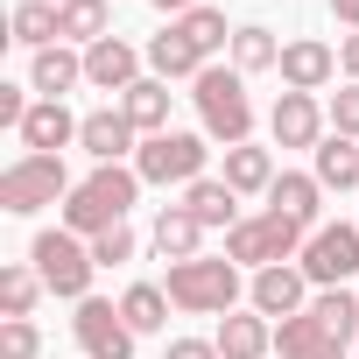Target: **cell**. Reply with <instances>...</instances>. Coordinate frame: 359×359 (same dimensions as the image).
Wrapping results in <instances>:
<instances>
[{"label": "cell", "instance_id": "14", "mask_svg": "<svg viewBox=\"0 0 359 359\" xmlns=\"http://www.w3.org/2000/svg\"><path fill=\"white\" fill-rule=\"evenodd\" d=\"M247 296H254V310H261V317H303V310H310V275L282 261V268H261Z\"/></svg>", "mask_w": 359, "mask_h": 359}, {"label": "cell", "instance_id": "10", "mask_svg": "<svg viewBox=\"0 0 359 359\" xmlns=\"http://www.w3.org/2000/svg\"><path fill=\"white\" fill-rule=\"evenodd\" d=\"M268 134H275V148H317V141H324V106H317V92H282L275 113H268Z\"/></svg>", "mask_w": 359, "mask_h": 359}, {"label": "cell", "instance_id": "28", "mask_svg": "<svg viewBox=\"0 0 359 359\" xmlns=\"http://www.w3.org/2000/svg\"><path fill=\"white\" fill-rule=\"evenodd\" d=\"M282 64V43H275V29H261V22H247V29H233V71L247 78V71H275Z\"/></svg>", "mask_w": 359, "mask_h": 359}, {"label": "cell", "instance_id": "38", "mask_svg": "<svg viewBox=\"0 0 359 359\" xmlns=\"http://www.w3.org/2000/svg\"><path fill=\"white\" fill-rule=\"evenodd\" d=\"M331 22H345V29H359V0H331Z\"/></svg>", "mask_w": 359, "mask_h": 359}, {"label": "cell", "instance_id": "25", "mask_svg": "<svg viewBox=\"0 0 359 359\" xmlns=\"http://www.w3.org/2000/svg\"><path fill=\"white\" fill-rule=\"evenodd\" d=\"M120 113L134 120V134H169V85H162V78H141V85L120 99Z\"/></svg>", "mask_w": 359, "mask_h": 359}, {"label": "cell", "instance_id": "11", "mask_svg": "<svg viewBox=\"0 0 359 359\" xmlns=\"http://www.w3.org/2000/svg\"><path fill=\"white\" fill-rule=\"evenodd\" d=\"M282 85L289 92H324L331 78H338V50L331 43H317V36H303V43H282Z\"/></svg>", "mask_w": 359, "mask_h": 359}, {"label": "cell", "instance_id": "30", "mask_svg": "<svg viewBox=\"0 0 359 359\" xmlns=\"http://www.w3.org/2000/svg\"><path fill=\"white\" fill-rule=\"evenodd\" d=\"M120 317L134 324V338H141V331H162V324H169V289H155V282H134V289L120 296Z\"/></svg>", "mask_w": 359, "mask_h": 359}, {"label": "cell", "instance_id": "24", "mask_svg": "<svg viewBox=\"0 0 359 359\" xmlns=\"http://www.w3.org/2000/svg\"><path fill=\"white\" fill-rule=\"evenodd\" d=\"M310 155H317V169H310V176H317L324 191H352V184H359V148H352L345 134H324Z\"/></svg>", "mask_w": 359, "mask_h": 359}, {"label": "cell", "instance_id": "13", "mask_svg": "<svg viewBox=\"0 0 359 359\" xmlns=\"http://www.w3.org/2000/svg\"><path fill=\"white\" fill-rule=\"evenodd\" d=\"M78 127H85V120H78L64 99H36V106H29V120H22L15 134H22V148H29V155H64V141H78Z\"/></svg>", "mask_w": 359, "mask_h": 359}, {"label": "cell", "instance_id": "8", "mask_svg": "<svg viewBox=\"0 0 359 359\" xmlns=\"http://www.w3.org/2000/svg\"><path fill=\"white\" fill-rule=\"evenodd\" d=\"M296 268L317 282V289H345L359 275V226H317L296 254Z\"/></svg>", "mask_w": 359, "mask_h": 359}, {"label": "cell", "instance_id": "37", "mask_svg": "<svg viewBox=\"0 0 359 359\" xmlns=\"http://www.w3.org/2000/svg\"><path fill=\"white\" fill-rule=\"evenodd\" d=\"M338 64H345V78H352V85H359V29H352V36H345V43H338Z\"/></svg>", "mask_w": 359, "mask_h": 359}, {"label": "cell", "instance_id": "19", "mask_svg": "<svg viewBox=\"0 0 359 359\" xmlns=\"http://www.w3.org/2000/svg\"><path fill=\"white\" fill-rule=\"evenodd\" d=\"M78 78H85V50H71V43H50V50H36V64H29V85H36L43 99H64Z\"/></svg>", "mask_w": 359, "mask_h": 359}, {"label": "cell", "instance_id": "4", "mask_svg": "<svg viewBox=\"0 0 359 359\" xmlns=\"http://www.w3.org/2000/svg\"><path fill=\"white\" fill-rule=\"evenodd\" d=\"M29 268L43 275V289L50 296H71V303H85L92 296V275H99V261H92V240H78V233H36V247H29Z\"/></svg>", "mask_w": 359, "mask_h": 359}, {"label": "cell", "instance_id": "6", "mask_svg": "<svg viewBox=\"0 0 359 359\" xmlns=\"http://www.w3.org/2000/svg\"><path fill=\"white\" fill-rule=\"evenodd\" d=\"M303 226L296 219H282V212H261V219H240L233 233H226V261H240V268H282V261H296L303 254Z\"/></svg>", "mask_w": 359, "mask_h": 359}, {"label": "cell", "instance_id": "23", "mask_svg": "<svg viewBox=\"0 0 359 359\" xmlns=\"http://www.w3.org/2000/svg\"><path fill=\"white\" fill-rule=\"evenodd\" d=\"M198 240H205V226L184 205H162V219H155V254L162 261H198Z\"/></svg>", "mask_w": 359, "mask_h": 359}, {"label": "cell", "instance_id": "29", "mask_svg": "<svg viewBox=\"0 0 359 359\" xmlns=\"http://www.w3.org/2000/svg\"><path fill=\"white\" fill-rule=\"evenodd\" d=\"M310 317H317L331 338H345V345L359 338V296H352V289H317V296H310Z\"/></svg>", "mask_w": 359, "mask_h": 359}, {"label": "cell", "instance_id": "35", "mask_svg": "<svg viewBox=\"0 0 359 359\" xmlns=\"http://www.w3.org/2000/svg\"><path fill=\"white\" fill-rule=\"evenodd\" d=\"M92 261H99V268H120V261H134V226H113V233H99V240H92Z\"/></svg>", "mask_w": 359, "mask_h": 359}, {"label": "cell", "instance_id": "20", "mask_svg": "<svg viewBox=\"0 0 359 359\" xmlns=\"http://www.w3.org/2000/svg\"><path fill=\"white\" fill-rule=\"evenodd\" d=\"M148 64H155V78L169 85V78H198V71H205L212 57H205V50H198V43L184 36V29H176V22H169V29H162V36L148 43Z\"/></svg>", "mask_w": 359, "mask_h": 359}, {"label": "cell", "instance_id": "5", "mask_svg": "<svg viewBox=\"0 0 359 359\" xmlns=\"http://www.w3.org/2000/svg\"><path fill=\"white\" fill-rule=\"evenodd\" d=\"M205 155H212V134H148L141 148H134V176H141V184H198V176H205Z\"/></svg>", "mask_w": 359, "mask_h": 359}, {"label": "cell", "instance_id": "31", "mask_svg": "<svg viewBox=\"0 0 359 359\" xmlns=\"http://www.w3.org/2000/svg\"><path fill=\"white\" fill-rule=\"evenodd\" d=\"M36 296H43V275L36 268H0V310H8V317H29Z\"/></svg>", "mask_w": 359, "mask_h": 359}, {"label": "cell", "instance_id": "2", "mask_svg": "<svg viewBox=\"0 0 359 359\" xmlns=\"http://www.w3.org/2000/svg\"><path fill=\"white\" fill-rule=\"evenodd\" d=\"M162 289H169L176 310H191V317H233V303H240V261H212V254L169 261Z\"/></svg>", "mask_w": 359, "mask_h": 359}, {"label": "cell", "instance_id": "33", "mask_svg": "<svg viewBox=\"0 0 359 359\" xmlns=\"http://www.w3.org/2000/svg\"><path fill=\"white\" fill-rule=\"evenodd\" d=\"M43 352V331L29 324V317H8L0 324V359H36Z\"/></svg>", "mask_w": 359, "mask_h": 359}, {"label": "cell", "instance_id": "16", "mask_svg": "<svg viewBox=\"0 0 359 359\" xmlns=\"http://www.w3.org/2000/svg\"><path fill=\"white\" fill-rule=\"evenodd\" d=\"M275 352H282V359H345V338H331V331L303 310V317H282V324H275Z\"/></svg>", "mask_w": 359, "mask_h": 359}, {"label": "cell", "instance_id": "34", "mask_svg": "<svg viewBox=\"0 0 359 359\" xmlns=\"http://www.w3.org/2000/svg\"><path fill=\"white\" fill-rule=\"evenodd\" d=\"M324 120H331V134H345V141H359V85H345V92H331V106H324Z\"/></svg>", "mask_w": 359, "mask_h": 359}, {"label": "cell", "instance_id": "39", "mask_svg": "<svg viewBox=\"0 0 359 359\" xmlns=\"http://www.w3.org/2000/svg\"><path fill=\"white\" fill-rule=\"evenodd\" d=\"M155 8H162V15L176 22V15H191V8H198V0H155Z\"/></svg>", "mask_w": 359, "mask_h": 359}, {"label": "cell", "instance_id": "27", "mask_svg": "<svg viewBox=\"0 0 359 359\" xmlns=\"http://www.w3.org/2000/svg\"><path fill=\"white\" fill-rule=\"evenodd\" d=\"M8 29H15V43H29V50H50V43H64V15H57V0H22Z\"/></svg>", "mask_w": 359, "mask_h": 359}, {"label": "cell", "instance_id": "7", "mask_svg": "<svg viewBox=\"0 0 359 359\" xmlns=\"http://www.w3.org/2000/svg\"><path fill=\"white\" fill-rule=\"evenodd\" d=\"M78 184L64 176V155H22V162H8V176H0V212L29 219V212H43V205H57Z\"/></svg>", "mask_w": 359, "mask_h": 359}, {"label": "cell", "instance_id": "26", "mask_svg": "<svg viewBox=\"0 0 359 359\" xmlns=\"http://www.w3.org/2000/svg\"><path fill=\"white\" fill-rule=\"evenodd\" d=\"M57 15H64V43H85L92 50V43L113 36V0H64Z\"/></svg>", "mask_w": 359, "mask_h": 359}, {"label": "cell", "instance_id": "21", "mask_svg": "<svg viewBox=\"0 0 359 359\" xmlns=\"http://www.w3.org/2000/svg\"><path fill=\"white\" fill-rule=\"evenodd\" d=\"M275 155L268 148H254V141H240V148H226V184L240 191V198H254V191H275Z\"/></svg>", "mask_w": 359, "mask_h": 359}, {"label": "cell", "instance_id": "1", "mask_svg": "<svg viewBox=\"0 0 359 359\" xmlns=\"http://www.w3.org/2000/svg\"><path fill=\"white\" fill-rule=\"evenodd\" d=\"M134 198H141V176H134V169H120V162H99V169L85 176V184L64 198V233H78V240H99V233L127 226Z\"/></svg>", "mask_w": 359, "mask_h": 359}, {"label": "cell", "instance_id": "18", "mask_svg": "<svg viewBox=\"0 0 359 359\" xmlns=\"http://www.w3.org/2000/svg\"><path fill=\"white\" fill-rule=\"evenodd\" d=\"M78 148H85V155H99V162H120V155L134 148V120H127L120 106H99V113H85Z\"/></svg>", "mask_w": 359, "mask_h": 359}, {"label": "cell", "instance_id": "9", "mask_svg": "<svg viewBox=\"0 0 359 359\" xmlns=\"http://www.w3.org/2000/svg\"><path fill=\"white\" fill-rule=\"evenodd\" d=\"M71 331H78L85 359H134V324H127L120 303H106V296H85L78 317H71Z\"/></svg>", "mask_w": 359, "mask_h": 359}, {"label": "cell", "instance_id": "22", "mask_svg": "<svg viewBox=\"0 0 359 359\" xmlns=\"http://www.w3.org/2000/svg\"><path fill=\"white\" fill-rule=\"evenodd\" d=\"M268 345H275V324H268L261 310H254V317L233 310V317L219 324V352H226V359H268Z\"/></svg>", "mask_w": 359, "mask_h": 359}, {"label": "cell", "instance_id": "12", "mask_svg": "<svg viewBox=\"0 0 359 359\" xmlns=\"http://www.w3.org/2000/svg\"><path fill=\"white\" fill-rule=\"evenodd\" d=\"M85 85H99V92H134L141 85V50L134 43H120V36H106V43H92L85 50Z\"/></svg>", "mask_w": 359, "mask_h": 359}, {"label": "cell", "instance_id": "3", "mask_svg": "<svg viewBox=\"0 0 359 359\" xmlns=\"http://www.w3.org/2000/svg\"><path fill=\"white\" fill-rule=\"evenodd\" d=\"M191 85H198L191 99H198L205 134H212V141H226V148H240V141L254 134V99H247V78H240V71H226V64H205Z\"/></svg>", "mask_w": 359, "mask_h": 359}, {"label": "cell", "instance_id": "40", "mask_svg": "<svg viewBox=\"0 0 359 359\" xmlns=\"http://www.w3.org/2000/svg\"><path fill=\"white\" fill-rule=\"evenodd\" d=\"M57 8H64V0H57Z\"/></svg>", "mask_w": 359, "mask_h": 359}, {"label": "cell", "instance_id": "17", "mask_svg": "<svg viewBox=\"0 0 359 359\" xmlns=\"http://www.w3.org/2000/svg\"><path fill=\"white\" fill-rule=\"evenodd\" d=\"M184 212H191L205 233H212V226H226V233H233V226H240V191L226 184V176H198V184L184 191Z\"/></svg>", "mask_w": 359, "mask_h": 359}, {"label": "cell", "instance_id": "32", "mask_svg": "<svg viewBox=\"0 0 359 359\" xmlns=\"http://www.w3.org/2000/svg\"><path fill=\"white\" fill-rule=\"evenodd\" d=\"M176 29H184V36H191L205 57L233 43V29H226V15H219V8H191V15H176Z\"/></svg>", "mask_w": 359, "mask_h": 359}, {"label": "cell", "instance_id": "36", "mask_svg": "<svg viewBox=\"0 0 359 359\" xmlns=\"http://www.w3.org/2000/svg\"><path fill=\"white\" fill-rule=\"evenodd\" d=\"M162 359H226V352H219V338H169Z\"/></svg>", "mask_w": 359, "mask_h": 359}, {"label": "cell", "instance_id": "15", "mask_svg": "<svg viewBox=\"0 0 359 359\" xmlns=\"http://www.w3.org/2000/svg\"><path fill=\"white\" fill-rule=\"evenodd\" d=\"M268 212H282V219H296L303 233H317L324 184H317V176H303V169H282V176H275V191H268Z\"/></svg>", "mask_w": 359, "mask_h": 359}]
</instances>
